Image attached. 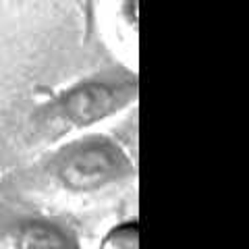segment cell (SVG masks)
Returning <instances> with one entry per match:
<instances>
[{
	"label": "cell",
	"mask_w": 249,
	"mask_h": 249,
	"mask_svg": "<svg viewBox=\"0 0 249 249\" xmlns=\"http://www.w3.org/2000/svg\"><path fill=\"white\" fill-rule=\"evenodd\" d=\"M131 98H135V85L124 81L79 83L42 108V112L34 119V139H56L67 131L116 112Z\"/></svg>",
	"instance_id": "obj_1"
},
{
	"label": "cell",
	"mask_w": 249,
	"mask_h": 249,
	"mask_svg": "<svg viewBox=\"0 0 249 249\" xmlns=\"http://www.w3.org/2000/svg\"><path fill=\"white\" fill-rule=\"evenodd\" d=\"M129 170L124 156L108 139H85L62 152L52 166L65 189L93 191L121 178Z\"/></svg>",
	"instance_id": "obj_2"
},
{
	"label": "cell",
	"mask_w": 249,
	"mask_h": 249,
	"mask_svg": "<svg viewBox=\"0 0 249 249\" xmlns=\"http://www.w3.org/2000/svg\"><path fill=\"white\" fill-rule=\"evenodd\" d=\"M11 249H81L79 243L58 224L29 220L11 235Z\"/></svg>",
	"instance_id": "obj_3"
},
{
	"label": "cell",
	"mask_w": 249,
	"mask_h": 249,
	"mask_svg": "<svg viewBox=\"0 0 249 249\" xmlns=\"http://www.w3.org/2000/svg\"><path fill=\"white\" fill-rule=\"evenodd\" d=\"M100 249H139V229L137 222H123L106 232Z\"/></svg>",
	"instance_id": "obj_4"
}]
</instances>
